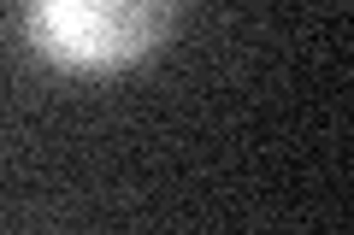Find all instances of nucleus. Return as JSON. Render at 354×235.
Returning <instances> with one entry per match:
<instances>
[{
	"label": "nucleus",
	"instance_id": "obj_1",
	"mask_svg": "<svg viewBox=\"0 0 354 235\" xmlns=\"http://www.w3.org/2000/svg\"><path fill=\"white\" fill-rule=\"evenodd\" d=\"M177 0H24V36L65 71H124L171 36Z\"/></svg>",
	"mask_w": 354,
	"mask_h": 235
}]
</instances>
